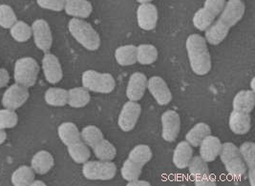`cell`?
I'll use <instances>...</instances> for the list:
<instances>
[{
	"instance_id": "cell-1",
	"label": "cell",
	"mask_w": 255,
	"mask_h": 186,
	"mask_svg": "<svg viewBox=\"0 0 255 186\" xmlns=\"http://www.w3.org/2000/svg\"><path fill=\"white\" fill-rule=\"evenodd\" d=\"M186 52L191 70L197 76H206L211 70V57L205 37L190 35L186 42Z\"/></svg>"
},
{
	"instance_id": "cell-2",
	"label": "cell",
	"mask_w": 255,
	"mask_h": 186,
	"mask_svg": "<svg viewBox=\"0 0 255 186\" xmlns=\"http://www.w3.org/2000/svg\"><path fill=\"white\" fill-rule=\"evenodd\" d=\"M71 35L88 51H97L101 47V37L93 26L83 19L73 17L68 24Z\"/></svg>"
},
{
	"instance_id": "cell-3",
	"label": "cell",
	"mask_w": 255,
	"mask_h": 186,
	"mask_svg": "<svg viewBox=\"0 0 255 186\" xmlns=\"http://www.w3.org/2000/svg\"><path fill=\"white\" fill-rule=\"evenodd\" d=\"M220 159L227 172L235 179L242 178L248 171V167L244 162L239 148L232 142L222 144Z\"/></svg>"
},
{
	"instance_id": "cell-4",
	"label": "cell",
	"mask_w": 255,
	"mask_h": 186,
	"mask_svg": "<svg viewBox=\"0 0 255 186\" xmlns=\"http://www.w3.org/2000/svg\"><path fill=\"white\" fill-rule=\"evenodd\" d=\"M82 87L94 93H109L116 87L115 79L111 74L87 70L82 74Z\"/></svg>"
},
{
	"instance_id": "cell-5",
	"label": "cell",
	"mask_w": 255,
	"mask_h": 186,
	"mask_svg": "<svg viewBox=\"0 0 255 186\" xmlns=\"http://www.w3.org/2000/svg\"><path fill=\"white\" fill-rule=\"evenodd\" d=\"M39 74V65L35 58H19L16 60L13 69V79L15 83L29 88L34 86Z\"/></svg>"
},
{
	"instance_id": "cell-6",
	"label": "cell",
	"mask_w": 255,
	"mask_h": 186,
	"mask_svg": "<svg viewBox=\"0 0 255 186\" xmlns=\"http://www.w3.org/2000/svg\"><path fill=\"white\" fill-rule=\"evenodd\" d=\"M82 174L89 181H110L116 176V164L112 161H87L83 163Z\"/></svg>"
},
{
	"instance_id": "cell-7",
	"label": "cell",
	"mask_w": 255,
	"mask_h": 186,
	"mask_svg": "<svg viewBox=\"0 0 255 186\" xmlns=\"http://www.w3.org/2000/svg\"><path fill=\"white\" fill-rule=\"evenodd\" d=\"M189 174L193 178L196 186H215L216 183L209 172L208 163L200 156L192 157L187 166Z\"/></svg>"
},
{
	"instance_id": "cell-8",
	"label": "cell",
	"mask_w": 255,
	"mask_h": 186,
	"mask_svg": "<svg viewBox=\"0 0 255 186\" xmlns=\"http://www.w3.org/2000/svg\"><path fill=\"white\" fill-rule=\"evenodd\" d=\"M29 96L30 93L28 88L15 83L11 85L3 93L2 105L4 108L15 111L26 103Z\"/></svg>"
},
{
	"instance_id": "cell-9",
	"label": "cell",
	"mask_w": 255,
	"mask_h": 186,
	"mask_svg": "<svg viewBox=\"0 0 255 186\" xmlns=\"http://www.w3.org/2000/svg\"><path fill=\"white\" fill-rule=\"evenodd\" d=\"M245 12L246 6L242 0H229L217 19L231 29L241 21Z\"/></svg>"
},
{
	"instance_id": "cell-10",
	"label": "cell",
	"mask_w": 255,
	"mask_h": 186,
	"mask_svg": "<svg viewBox=\"0 0 255 186\" xmlns=\"http://www.w3.org/2000/svg\"><path fill=\"white\" fill-rule=\"evenodd\" d=\"M141 113V107L137 101L129 100L123 106L118 118V125L124 132L135 128Z\"/></svg>"
},
{
	"instance_id": "cell-11",
	"label": "cell",
	"mask_w": 255,
	"mask_h": 186,
	"mask_svg": "<svg viewBox=\"0 0 255 186\" xmlns=\"http://www.w3.org/2000/svg\"><path fill=\"white\" fill-rule=\"evenodd\" d=\"M31 28L35 46L45 53L49 52L53 45V35L48 22L44 19H36Z\"/></svg>"
},
{
	"instance_id": "cell-12",
	"label": "cell",
	"mask_w": 255,
	"mask_h": 186,
	"mask_svg": "<svg viewBox=\"0 0 255 186\" xmlns=\"http://www.w3.org/2000/svg\"><path fill=\"white\" fill-rule=\"evenodd\" d=\"M181 118L177 112L167 110L162 115V138L167 142H173L179 136Z\"/></svg>"
},
{
	"instance_id": "cell-13",
	"label": "cell",
	"mask_w": 255,
	"mask_h": 186,
	"mask_svg": "<svg viewBox=\"0 0 255 186\" xmlns=\"http://www.w3.org/2000/svg\"><path fill=\"white\" fill-rule=\"evenodd\" d=\"M147 88L159 105H167L172 100V93L161 77H152L147 81Z\"/></svg>"
},
{
	"instance_id": "cell-14",
	"label": "cell",
	"mask_w": 255,
	"mask_h": 186,
	"mask_svg": "<svg viewBox=\"0 0 255 186\" xmlns=\"http://www.w3.org/2000/svg\"><path fill=\"white\" fill-rule=\"evenodd\" d=\"M158 16L157 7L151 3H142L137 10L138 25L144 31H152L156 28Z\"/></svg>"
},
{
	"instance_id": "cell-15",
	"label": "cell",
	"mask_w": 255,
	"mask_h": 186,
	"mask_svg": "<svg viewBox=\"0 0 255 186\" xmlns=\"http://www.w3.org/2000/svg\"><path fill=\"white\" fill-rule=\"evenodd\" d=\"M147 78L144 74L136 72L132 74L128 81L127 96L131 101L140 100L147 89Z\"/></svg>"
},
{
	"instance_id": "cell-16",
	"label": "cell",
	"mask_w": 255,
	"mask_h": 186,
	"mask_svg": "<svg viewBox=\"0 0 255 186\" xmlns=\"http://www.w3.org/2000/svg\"><path fill=\"white\" fill-rule=\"evenodd\" d=\"M42 70L45 80L51 84H57L63 78V71L58 58L48 52L42 58Z\"/></svg>"
},
{
	"instance_id": "cell-17",
	"label": "cell",
	"mask_w": 255,
	"mask_h": 186,
	"mask_svg": "<svg viewBox=\"0 0 255 186\" xmlns=\"http://www.w3.org/2000/svg\"><path fill=\"white\" fill-rule=\"evenodd\" d=\"M199 146L200 157L207 163H212L220 155L222 142L217 137L209 135L202 140Z\"/></svg>"
},
{
	"instance_id": "cell-18",
	"label": "cell",
	"mask_w": 255,
	"mask_h": 186,
	"mask_svg": "<svg viewBox=\"0 0 255 186\" xmlns=\"http://www.w3.org/2000/svg\"><path fill=\"white\" fill-rule=\"evenodd\" d=\"M64 11L72 17L84 19L90 16L93 7L88 0H66Z\"/></svg>"
},
{
	"instance_id": "cell-19",
	"label": "cell",
	"mask_w": 255,
	"mask_h": 186,
	"mask_svg": "<svg viewBox=\"0 0 255 186\" xmlns=\"http://www.w3.org/2000/svg\"><path fill=\"white\" fill-rule=\"evenodd\" d=\"M230 128L236 135H245L250 132L252 127V118L250 114L232 110L230 119Z\"/></svg>"
},
{
	"instance_id": "cell-20",
	"label": "cell",
	"mask_w": 255,
	"mask_h": 186,
	"mask_svg": "<svg viewBox=\"0 0 255 186\" xmlns=\"http://www.w3.org/2000/svg\"><path fill=\"white\" fill-rule=\"evenodd\" d=\"M206 35L205 39L210 45L217 46L222 43L230 33V28L222 23L220 20H214V22L209 26V28L205 31Z\"/></svg>"
},
{
	"instance_id": "cell-21",
	"label": "cell",
	"mask_w": 255,
	"mask_h": 186,
	"mask_svg": "<svg viewBox=\"0 0 255 186\" xmlns=\"http://www.w3.org/2000/svg\"><path fill=\"white\" fill-rule=\"evenodd\" d=\"M54 157L45 150L38 151L34 155L31 161V167L38 175H45L54 167Z\"/></svg>"
},
{
	"instance_id": "cell-22",
	"label": "cell",
	"mask_w": 255,
	"mask_h": 186,
	"mask_svg": "<svg viewBox=\"0 0 255 186\" xmlns=\"http://www.w3.org/2000/svg\"><path fill=\"white\" fill-rule=\"evenodd\" d=\"M193 157L192 146L186 141H181L175 148L173 153V163L178 169H186Z\"/></svg>"
},
{
	"instance_id": "cell-23",
	"label": "cell",
	"mask_w": 255,
	"mask_h": 186,
	"mask_svg": "<svg viewBox=\"0 0 255 186\" xmlns=\"http://www.w3.org/2000/svg\"><path fill=\"white\" fill-rule=\"evenodd\" d=\"M255 105V93L252 90H242L236 93L232 101V108L235 111L250 114Z\"/></svg>"
},
{
	"instance_id": "cell-24",
	"label": "cell",
	"mask_w": 255,
	"mask_h": 186,
	"mask_svg": "<svg viewBox=\"0 0 255 186\" xmlns=\"http://www.w3.org/2000/svg\"><path fill=\"white\" fill-rule=\"evenodd\" d=\"M58 138L65 146L81 140V133L77 125L72 122H63L58 128Z\"/></svg>"
},
{
	"instance_id": "cell-25",
	"label": "cell",
	"mask_w": 255,
	"mask_h": 186,
	"mask_svg": "<svg viewBox=\"0 0 255 186\" xmlns=\"http://www.w3.org/2000/svg\"><path fill=\"white\" fill-rule=\"evenodd\" d=\"M91 95L84 87H75L68 90V101L72 108H82L90 102Z\"/></svg>"
},
{
	"instance_id": "cell-26",
	"label": "cell",
	"mask_w": 255,
	"mask_h": 186,
	"mask_svg": "<svg viewBox=\"0 0 255 186\" xmlns=\"http://www.w3.org/2000/svg\"><path fill=\"white\" fill-rule=\"evenodd\" d=\"M209 135H211V130L209 124L205 122H199L188 131L186 135V140L192 147H198L202 140Z\"/></svg>"
},
{
	"instance_id": "cell-27",
	"label": "cell",
	"mask_w": 255,
	"mask_h": 186,
	"mask_svg": "<svg viewBox=\"0 0 255 186\" xmlns=\"http://www.w3.org/2000/svg\"><path fill=\"white\" fill-rule=\"evenodd\" d=\"M115 58L121 66H131L137 62V47L125 45L119 47L115 51Z\"/></svg>"
},
{
	"instance_id": "cell-28",
	"label": "cell",
	"mask_w": 255,
	"mask_h": 186,
	"mask_svg": "<svg viewBox=\"0 0 255 186\" xmlns=\"http://www.w3.org/2000/svg\"><path fill=\"white\" fill-rule=\"evenodd\" d=\"M66 147L71 159L75 163L81 164V163H86L90 159L91 152L89 150V147L82 141L81 139Z\"/></svg>"
},
{
	"instance_id": "cell-29",
	"label": "cell",
	"mask_w": 255,
	"mask_h": 186,
	"mask_svg": "<svg viewBox=\"0 0 255 186\" xmlns=\"http://www.w3.org/2000/svg\"><path fill=\"white\" fill-rule=\"evenodd\" d=\"M35 173L32 167L27 165L19 166L12 175L11 182L12 186H28L35 180Z\"/></svg>"
},
{
	"instance_id": "cell-30",
	"label": "cell",
	"mask_w": 255,
	"mask_h": 186,
	"mask_svg": "<svg viewBox=\"0 0 255 186\" xmlns=\"http://www.w3.org/2000/svg\"><path fill=\"white\" fill-rule=\"evenodd\" d=\"M93 151L97 159L106 162L113 161L117 155L116 147L109 140L105 139L99 141L94 146Z\"/></svg>"
},
{
	"instance_id": "cell-31",
	"label": "cell",
	"mask_w": 255,
	"mask_h": 186,
	"mask_svg": "<svg viewBox=\"0 0 255 186\" xmlns=\"http://www.w3.org/2000/svg\"><path fill=\"white\" fill-rule=\"evenodd\" d=\"M46 103L54 107H62L67 104L68 101V90L62 88L52 87L49 88L44 94Z\"/></svg>"
},
{
	"instance_id": "cell-32",
	"label": "cell",
	"mask_w": 255,
	"mask_h": 186,
	"mask_svg": "<svg viewBox=\"0 0 255 186\" xmlns=\"http://www.w3.org/2000/svg\"><path fill=\"white\" fill-rule=\"evenodd\" d=\"M158 59V50L150 44L137 47V62L141 65H150Z\"/></svg>"
},
{
	"instance_id": "cell-33",
	"label": "cell",
	"mask_w": 255,
	"mask_h": 186,
	"mask_svg": "<svg viewBox=\"0 0 255 186\" xmlns=\"http://www.w3.org/2000/svg\"><path fill=\"white\" fill-rule=\"evenodd\" d=\"M152 156V150L148 145L139 144L130 151L128 159L134 163H139L144 166L146 163L150 162Z\"/></svg>"
},
{
	"instance_id": "cell-34",
	"label": "cell",
	"mask_w": 255,
	"mask_h": 186,
	"mask_svg": "<svg viewBox=\"0 0 255 186\" xmlns=\"http://www.w3.org/2000/svg\"><path fill=\"white\" fill-rule=\"evenodd\" d=\"M215 19L216 17L212 13H210L206 8H201L194 13L192 21L194 27L197 30L201 32H205L209 26L214 22Z\"/></svg>"
},
{
	"instance_id": "cell-35",
	"label": "cell",
	"mask_w": 255,
	"mask_h": 186,
	"mask_svg": "<svg viewBox=\"0 0 255 186\" xmlns=\"http://www.w3.org/2000/svg\"><path fill=\"white\" fill-rule=\"evenodd\" d=\"M81 139L88 147L93 148L99 141L104 139V134L97 126L89 125L81 130Z\"/></svg>"
},
{
	"instance_id": "cell-36",
	"label": "cell",
	"mask_w": 255,
	"mask_h": 186,
	"mask_svg": "<svg viewBox=\"0 0 255 186\" xmlns=\"http://www.w3.org/2000/svg\"><path fill=\"white\" fill-rule=\"evenodd\" d=\"M12 38L17 42H26L32 36V28L24 21H16L10 28Z\"/></svg>"
},
{
	"instance_id": "cell-37",
	"label": "cell",
	"mask_w": 255,
	"mask_h": 186,
	"mask_svg": "<svg viewBox=\"0 0 255 186\" xmlns=\"http://www.w3.org/2000/svg\"><path fill=\"white\" fill-rule=\"evenodd\" d=\"M142 165L139 163H134L128 159L121 169L122 177L127 181V182H131L139 179V176L141 174L142 171Z\"/></svg>"
},
{
	"instance_id": "cell-38",
	"label": "cell",
	"mask_w": 255,
	"mask_h": 186,
	"mask_svg": "<svg viewBox=\"0 0 255 186\" xmlns=\"http://www.w3.org/2000/svg\"><path fill=\"white\" fill-rule=\"evenodd\" d=\"M17 21V17L12 7L6 4L0 5V27L10 29Z\"/></svg>"
},
{
	"instance_id": "cell-39",
	"label": "cell",
	"mask_w": 255,
	"mask_h": 186,
	"mask_svg": "<svg viewBox=\"0 0 255 186\" xmlns=\"http://www.w3.org/2000/svg\"><path fill=\"white\" fill-rule=\"evenodd\" d=\"M239 151L243 158L248 169L255 168V144L252 141L244 142L239 147Z\"/></svg>"
},
{
	"instance_id": "cell-40",
	"label": "cell",
	"mask_w": 255,
	"mask_h": 186,
	"mask_svg": "<svg viewBox=\"0 0 255 186\" xmlns=\"http://www.w3.org/2000/svg\"><path fill=\"white\" fill-rule=\"evenodd\" d=\"M18 122V116L15 111L10 109H1L0 110V129L13 128Z\"/></svg>"
},
{
	"instance_id": "cell-41",
	"label": "cell",
	"mask_w": 255,
	"mask_h": 186,
	"mask_svg": "<svg viewBox=\"0 0 255 186\" xmlns=\"http://www.w3.org/2000/svg\"><path fill=\"white\" fill-rule=\"evenodd\" d=\"M66 0H36L37 5L45 10L54 12H61L64 10Z\"/></svg>"
},
{
	"instance_id": "cell-42",
	"label": "cell",
	"mask_w": 255,
	"mask_h": 186,
	"mask_svg": "<svg viewBox=\"0 0 255 186\" xmlns=\"http://www.w3.org/2000/svg\"><path fill=\"white\" fill-rule=\"evenodd\" d=\"M226 5V0H206L204 8H206L210 13H212L216 18L219 16Z\"/></svg>"
},
{
	"instance_id": "cell-43",
	"label": "cell",
	"mask_w": 255,
	"mask_h": 186,
	"mask_svg": "<svg viewBox=\"0 0 255 186\" xmlns=\"http://www.w3.org/2000/svg\"><path fill=\"white\" fill-rule=\"evenodd\" d=\"M10 82V75L6 69H0V89L5 87Z\"/></svg>"
},
{
	"instance_id": "cell-44",
	"label": "cell",
	"mask_w": 255,
	"mask_h": 186,
	"mask_svg": "<svg viewBox=\"0 0 255 186\" xmlns=\"http://www.w3.org/2000/svg\"><path fill=\"white\" fill-rule=\"evenodd\" d=\"M150 183L146 182V181H140L139 179L135 180V181H131L128 182V186H150Z\"/></svg>"
},
{
	"instance_id": "cell-45",
	"label": "cell",
	"mask_w": 255,
	"mask_h": 186,
	"mask_svg": "<svg viewBox=\"0 0 255 186\" xmlns=\"http://www.w3.org/2000/svg\"><path fill=\"white\" fill-rule=\"evenodd\" d=\"M248 178H249V181H250V184L251 186H255V168H252V169H249L248 171Z\"/></svg>"
},
{
	"instance_id": "cell-46",
	"label": "cell",
	"mask_w": 255,
	"mask_h": 186,
	"mask_svg": "<svg viewBox=\"0 0 255 186\" xmlns=\"http://www.w3.org/2000/svg\"><path fill=\"white\" fill-rule=\"evenodd\" d=\"M6 139H7V133H6V131L3 130V129H0V145L5 142Z\"/></svg>"
},
{
	"instance_id": "cell-47",
	"label": "cell",
	"mask_w": 255,
	"mask_h": 186,
	"mask_svg": "<svg viewBox=\"0 0 255 186\" xmlns=\"http://www.w3.org/2000/svg\"><path fill=\"white\" fill-rule=\"evenodd\" d=\"M31 186H45L46 185L42 182V181H35L34 180V182L31 184Z\"/></svg>"
},
{
	"instance_id": "cell-48",
	"label": "cell",
	"mask_w": 255,
	"mask_h": 186,
	"mask_svg": "<svg viewBox=\"0 0 255 186\" xmlns=\"http://www.w3.org/2000/svg\"><path fill=\"white\" fill-rule=\"evenodd\" d=\"M255 78H254V79H253V80H252V82H251V87H252V91H253V92H255Z\"/></svg>"
},
{
	"instance_id": "cell-49",
	"label": "cell",
	"mask_w": 255,
	"mask_h": 186,
	"mask_svg": "<svg viewBox=\"0 0 255 186\" xmlns=\"http://www.w3.org/2000/svg\"><path fill=\"white\" fill-rule=\"evenodd\" d=\"M139 2V4H142V3H150L152 0H137Z\"/></svg>"
}]
</instances>
